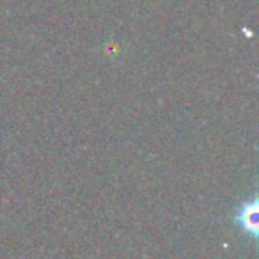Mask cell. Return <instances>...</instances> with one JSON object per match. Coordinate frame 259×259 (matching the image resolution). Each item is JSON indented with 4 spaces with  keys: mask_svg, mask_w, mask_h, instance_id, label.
<instances>
[{
    "mask_svg": "<svg viewBox=\"0 0 259 259\" xmlns=\"http://www.w3.org/2000/svg\"><path fill=\"white\" fill-rule=\"evenodd\" d=\"M236 222L240 224V227L245 233H250L252 236H255V231H257V202H255V199L250 202H245L238 209Z\"/></svg>",
    "mask_w": 259,
    "mask_h": 259,
    "instance_id": "6da1fadb",
    "label": "cell"
}]
</instances>
